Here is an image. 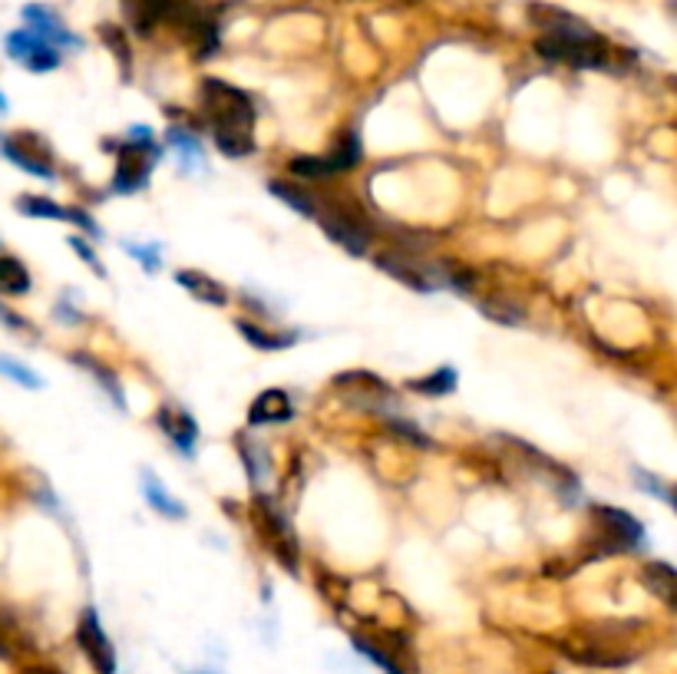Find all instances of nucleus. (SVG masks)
I'll return each instance as SVG.
<instances>
[{
  "label": "nucleus",
  "mask_w": 677,
  "mask_h": 674,
  "mask_svg": "<svg viewBox=\"0 0 677 674\" xmlns=\"http://www.w3.org/2000/svg\"><path fill=\"white\" fill-rule=\"evenodd\" d=\"M202 112L211 127L215 146L225 156L242 159V156L255 153V133H252L255 103L249 93H242L239 86L225 83V80L205 76L202 80Z\"/></svg>",
  "instance_id": "obj_1"
},
{
  "label": "nucleus",
  "mask_w": 677,
  "mask_h": 674,
  "mask_svg": "<svg viewBox=\"0 0 677 674\" xmlns=\"http://www.w3.org/2000/svg\"><path fill=\"white\" fill-rule=\"evenodd\" d=\"M535 53L552 60V63H572V67H582V70H595V67H605V44L602 37L592 31L585 37H552V34H542L535 40Z\"/></svg>",
  "instance_id": "obj_2"
},
{
  "label": "nucleus",
  "mask_w": 677,
  "mask_h": 674,
  "mask_svg": "<svg viewBox=\"0 0 677 674\" xmlns=\"http://www.w3.org/2000/svg\"><path fill=\"white\" fill-rule=\"evenodd\" d=\"M162 149L149 140H130L120 146L117 153V176H112V192H120V195H133L140 192L146 182H149V172L153 166L159 163Z\"/></svg>",
  "instance_id": "obj_3"
},
{
  "label": "nucleus",
  "mask_w": 677,
  "mask_h": 674,
  "mask_svg": "<svg viewBox=\"0 0 677 674\" xmlns=\"http://www.w3.org/2000/svg\"><path fill=\"white\" fill-rule=\"evenodd\" d=\"M76 641L99 674H117V651H112V641L106 638V631L99 625L96 609H83L80 625H76Z\"/></svg>",
  "instance_id": "obj_4"
},
{
  "label": "nucleus",
  "mask_w": 677,
  "mask_h": 674,
  "mask_svg": "<svg viewBox=\"0 0 677 674\" xmlns=\"http://www.w3.org/2000/svg\"><path fill=\"white\" fill-rule=\"evenodd\" d=\"M8 53H11L17 63H24L31 73H50V70L60 67V53H57V47H50L47 40H40V37L31 34V31H14V34H8Z\"/></svg>",
  "instance_id": "obj_5"
},
{
  "label": "nucleus",
  "mask_w": 677,
  "mask_h": 674,
  "mask_svg": "<svg viewBox=\"0 0 677 674\" xmlns=\"http://www.w3.org/2000/svg\"><path fill=\"white\" fill-rule=\"evenodd\" d=\"M321 229H324V236H327L330 242H337L348 255H354V258H361V255L371 252V239H374V232L367 229L364 221H358V218H348V215H341V212H334V215H324V218H321Z\"/></svg>",
  "instance_id": "obj_6"
},
{
  "label": "nucleus",
  "mask_w": 677,
  "mask_h": 674,
  "mask_svg": "<svg viewBox=\"0 0 677 674\" xmlns=\"http://www.w3.org/2000/svg\"><path fill=\"white\" fill-rule=\"evenodd\" d=\"M595 516L602 522V529L608 532L612 539V552H621V549H638L644 542V526L625 513V509H615V506H595Z\"/></svg>",
  "instance_id": "obj_7"
},
{
  "label": "nucleus",
  "mask_w": 677,
  "mask_h": 674,
  "mask_svg": "<svg viewBox=\"0 0 677 674\" xmlns=\"http://www.w3.org/2000/svg\"><path fill=\"white\" fill-rule=\"evenodd\" d=\"M0 156H4L8 163H14L17 169L31 172V176H40L47 182L57 179V169H53L50 156L44 149H31L27 136H0Z\"/></svg>",
  "instance_id": "obj_8"
},
{
  "label": "nucleus",
  "mask_w": 677,
  "mask_h": 674,
  "mask_svg": "<svg viewBox=\"0 0 677 674\" xmlns=\"http://www.w3.org/2000/svg\"><path fill=\"white\" fill-rule=\"evenodd\" d=\"M377 268L387 272L390 278H397L400 285H407L410 291H420V294H430L436 291L426 278V272L420 265H413V255H403V252H384L377 258Z\"/></svg>",
  "instance_id": "obj_9"
},
{
  "label": "nucleus",
  "mask_w": 677,
  "mask_h": 674,
  "mask_svg": "<svg viewBox=\"0 0 677 674\" xmlns=\"http://www.w3.org/2000/svg\"><path fill=\"white\" fill-rule=\"evenodd\" d=\"M24 21L31 24V34H37L40 40H47L50 47H80V40L60 24V17L50 11V8H40V4H31L24 8Z\"/></svg>",
  "instance_id": "obj_10"
},
{
  "label": "nucleus",
  "mask_w": 677,
  "mask_h": 674,
  "mask_svg": "<svg viewBox=\"0 0 677 674\" xmlns=\"http://www.w3.org/2000/svg\"><path fill=\"white\" fill-rule=\"evenodd\" d=\"M169 11H172V0H123V14L140 37H149L156 24L169 17Z\"/></svg>",
  "instance_id": "obj_11"
},
{
  "label": "nucleus",
  "mask_w": 677,
  "mask_h": 674,
  "mask_svg": "<svg viewBox=\"0 0 677 674\" xmlns=\"http://www.w3.org/2000/svg\"><path fill=\"white\" fill-rule=\"evenodd\" d=\"M291 413H294V407H291V397H288L285 390L271 387V390L258 394V397H255V404L249 407V423H252V426H265V423H285V420H291Z\"/></svg>",
  "instance_id": "obj_12"
},
{
  "label": "nucleus",
  "mask_w": 677,
  "mask_h": 674,
  "mask_svg": "<svg viewBox=\"0 0 677 674\" xmlns=\"http://www.w3.org/2000/svg\"><path fill=\"white\" fill-rule=\"evenodd\" d=\"M176 281H179L192 298H198L202 304H215V308H225V304H229V291H225L215 278L202 275V272L182 268V272H176Z\"/></svg>",
  "instance_id": "obj_13"
},
{
  "label": "nucleus",
  "mask_w": 677,
  "mask_h": 674,
  "mask_svg": "<svg viewBox=\"0 0 677 674\" xmlns=\"http://www.w3.org/2000/svg\"><path fill=\"white\" fill-rule=\"evenodd\" d=\"M159 426L169 433V440L182 449L185 457H192V446L198 436V426L189 413H172V410H159Z\"/></svg>",
  "instance_id": "obj_14"
},
{
  "label": "nucleus",
  "mask_w": 677,
  "mask_h": 674,
  "mask_svg": "<svg viewBox=\"0 0 677 674\" xmlns=\"http://www.w3.org/2000/svg\"><path fill=\"white\" fill-rule=\"evenodd\" d=\"M143 493H146V503L156 509V513H162V516H169V519H185L189 516V509L176 500V496H169V490L159 483V477L156 473H149V470H143Z\"/></svg>",
  "instance_id": "obj_15"
},
{
  "label": "nucleus",
  "mask_w": 677,
  "mask_h": 674,
  "mask_svg": "<svg viewBox=\"0 0 677 674\" xmlns=\"http://www.w3.org/2000/svg\"><path fill=\"white\" fill-rule=\"evenodd\" d=\"M31 272L24 268L21 258L14 255H0V294H11V298H21L31 291Z\"/></svg>",
  "instance_id": "obj_16"
},
{
  "label": "nucleus",
  "mask_w": 677,
  "mask_h": 674,
  "mask_svg": "<svg viewBox=\"0 0 677 674\" xmlns=\"http://www.w3.org/2000/svg\"><path fill=\"white\" fill-rule=\"evenodd\" d=\"M457 381L460 377H457L454 368H436V371H430L420 381H407V387L416 390V394H426V397H446V394L457 390Z\"/></svg>",
  "instance_id": "obj_17"
},
{
  "label": "nucleus",
  "mask_w": 677,
  "mask_h": 674,
  "mask_svg": "<svg viewBox=\"0 0 677 674\" xmlns=\"http://www.w3.org/2000/svg\"><path fill=\"white\" fill-rule=\"evenodd\" d=\"M70 361L73 364H80L83 371H89L99 384H102V390L112 397V404H117L120 410H126V397H123V387H120V381H117V374L112 371H106L99 361H93V358H86V354H70Z\"/></svg>",
  "instance_id": "obj_18"
},
{
  "label": "nucleus",
  "mask_w": 677,
  "mask_h": 674,
  "mask_svg": "<svg viewBox=\"0 0 677 674\" xmlns=\"http://www.w3.org/2000/svg\"><path fill=\"white\" fill-rule=\"evenodd\" d=\"M644 586L664 602V605H674V586H677V576L667 562H651L644 569Z\"/></svg>",
  "instance_id": "obj_19"
},
{
  "label": "nucleus",
  "mask_w": 677,
  "mask_h": 674,
  "mask_svg": "<svg viewBox=\"0 0 677 674\" xmlns=\"http://www.w3.org/2000/svg\"><path fill=\"white\" fill-rule=\"evenodd\" d=\"M268 192L275 195V198H281L285 205H291L298 215H317V205H314V198L304 192V189H298L294 182H281V179H271L268 182Z\"/></svg>",
  "instance_id": "obj_20"
},
{
  "label": "nucleus",
  "mask_w": 677,
  "mask_h": 674,
  "mask_svg": "<svg viewBox=\"0 0 677 674\" xmlns=\"http://www.w3.org/2000/svg\"><path fill=\"white\" fill-rule=\"evenodd\" d=\"M239 330L245 334V341L255 345L258 351H285L298 341V334H268V330H262L249 321H239Z\"/></svg>",
  "instance_id": "obj_21"
},
{
  "label": "nucleus",
  "mask_w": 677,
  "mask_h": 674,
  "mask_svg": "<svg viewBox=\"0 0 677 674\" xmlns=\"http://www.w3.org/2000/svg\"><path fill=\"white\" fill-rule=\"evenodd\" d=\"M291 172L301 179H327V176L344 172V169L334 156H298V159H291Z\"/></svg>",
  "instance_id": "obj_22"
},
{
  "label": "nucleus",
  "mask_w": 677,
  "mask_h": 674,
  "mask_svg": "<svg viewBox=\"0 0 677 674\" xmlns=\"http://www.w3.org/2000/svg\"><path fill=\"white\" fill-rule=\"evenodd\" d=\"M14 205H17V212H21V215H31V218H53V221H67V208H60L53 198H44V195H21Z\"/></svg>",
  "instance_id": "obj_23"
},
{
  "label": "nucleus",
  "mask_w": 677,
  "mask_h": 674,
  "mask_svg": "<svg viewBox=\"0 0 677 674\" xmlns=\"http://www.w3.org/2000/svg\"><path fill=\"white\" fill-rule=\"evenodd\" d=\"M480 308H483V314H486L489 321H496V324H509V327H516V324L525 321V311H522L519 304L506 301V298H489V301H483Z\"/></svg>",
  "instance_id": "obj_24"
},
{
  "label": "nucleus",
  "mask_w": 677,
  "mask_h": 674,
  "mask_svg": "<svg viewBox=\"0 0 677 674\" xmlns=\"http://www.w3.org/2000/svg\"><path fill=\"white\" fill-rule=\"evenodd\" d=\"M239 454H242V460H245V467H249V480H252V483H262V480L268 477V457H265V449L258 446V440L249 443V440L242 436V440H239Z\"/></svg>",
  "instance_id": "obj_25"
},
{
  "label": "nucleus",
  "mask_w": 677,
  "mask_h": 674,
  "mask_svg": "<svg viewBox=\"0 0 677 674\" xmlns=\"http://www.w3.org/2000/svg\"><path fill=\"white\" fill-rule=\"evenodd\" d=\"M99 37L109 44L112 57L120 60V67H123V76H130V70H133V53H130V44H126L123 31H120L117 24H102V27H99Z\"/></svg>",
  "instance_id": "obj_26"
},
{
  "label": "nucleus",
  "mask_w": 677,
  "mask_h": 674,
  "mask_svg": "<svg viewBox=\"0 0 677 674\" xmlns=\"http://www.w3.org/2000/svg\"><path fill=\"white\" fill-rule=\"evenodd\" d=\"M0 377H8V381L21 384L27 390H40L44 387V381L27 364H21L17 358H8V354H0Z\"/></svg>",
  "instance_id": "obj_27"
},
{
  "label": "nucleus",
  "mask_w": 677,
  "mask_h": 674,
  "mask_svg": "<svg viewBox=\"0 0 677 674\" xmlns=\"http://www.w3.org/2000/svg\"><path fill=\"white\" fill-rule=\"evenodd\" d=\"M330 156H334L337 163H341V169H344V172H348V169H354V166L364 159V146H361V136H358V133H348V136H344V143L337 146Z\"/></svg>",
  "instance_id": "obj_28"
},
{
  "label": "nucleus",
  "mask_w": 677,
  "mask_h": 674,
  "mask_svg": "<svg viewBox=\"0 0 677 674\" xmlns=\"http://www.w3.org/2000/svg\"><path fill=\"white\" fill-rule=\"evenodd\" d=\"M169 143L176 149H182V159H202V143L195 136H189L182 127H169Z\"/></svg>",
  "instance_id": "obj_29"
},
{
  "label": "nucleus",
  "mask_w": 677,
  "mask_h": 674,
  "mask_svg": "<svg viewBox=\"0 0 677 674\" xmlns=\"http://www.w3.org/2000/svg\"><path fill=\"white\" fill-rule=\"evenodd\" d=\"M354 648H358L361 654H367V658H371L374 664H380V667H384L387 674H403V671L397 667V661H394L390 654H384V651H380L377 645H371L367 638H361V635H358V638H354Z\"/></svg>",
  "instance_id": "obj_30"
},
{
  "label": "nucleus",
  "mask_w": 677,
  "mask_h": 674,
  "mask_svg": "<svg viewBox=\"0 0 677 674\" xmlns=\"http://www.w3.org/2000/svg\"><path fill=\"white\" fill-rule=\"evenodd\" d=\"M126 252L143 265V272H149V275H156L159 272V245H133V242H126Z\"/></svg>",
  "instance_id": "obj_31"
},
{
  "label": "nucleus",
  "mask_w": 677,
  "mask_h": 674,
  "mask_svg": "<svg viewBox=\"0 0 677 674\" xmlns=\"http://www.w3.org/2000/svg\"><path fill=\"white\" fill-rule=\"evenodd\" d=\"M634 480H638V486H641V490H648V493L661 496L667 506H674V493H670V486H667L664 480H657V477H648L644 470H634Z\"/></svg>",
  "instance_id": "obj_32"
},
{
  "label": "nucleus",
  "mask_w": 677,
  "mask_h": 674,
  "mask_svg": "<svg viewBox=\"0 0 677 674\" xmlns=\"http://www.w3.org/2000/svg\"><path fill=\"white\" fill-rule=\"evenodd\" d=\"M67 242H70V249H73V252H80V258L86 262V268H93V272H96L99 278H106V268L99 265V258L93 255V249H89V245H86V242H83L80 236H70Z\"/></svg>",
  "instance_id": "obj_33"
},
{
  "label": "nucleus",
  "mask_w": 677,
  "mask_h": 674,
  "mask_svg": "<svg viewBox=\"0 0 677 674\" xmlns=\"http://www.w3.org/2000/svg\"><path fill=\"white\" fill-rule=\"evenodd\" d=\"M387 423H390V426H394V430H397V433H403V436H407V440H413V443H416V446H420V449H430V446H433V440H430V436H426V433H420V430H416V426H410V423H407V420H394V417H390V420H387Z\"/></svg>",
  "instance_id": "obj_34"
},
{
  "label": "nucleus",
  "mask_w": 677,
  "mask_h": 674,
  "mask_svg": "<svg viewBox=\"0 0 677 674\" xmlns=\"http://www.w3.org/2000/svg\"><path fill=\"white\" fill-rule=\"evenodd\" d=\"M67 221H76L80 229L89 236V239H102V232H99V225L86 215V212H80V208H67Z\"/></svg>",
  "instance_id": "obj_35"
},
{
  "label": "nucleus",
  "mask_w": 677,
  "mask_h": 674,
  "mask_svg": "<svg viewBox=\"0 0 677 674\" xmlns=\"http://www.w3.org/2000/svg\"><path fill=\"white\" fill-rule=\"evenodd\" d=\"M57 321H63V324H80L83 314H76V308H67V301H60V304H57Z\"/></svg>",
  "instance_id": "obj_36"
},
{
  "label": "nucleus",
  "mask_w": 677,
  "mask_h": 674,
  "mask_svg": "<svg viewBox=\"0 0 677 674\" xmlns=\"http://www.w3.org/2000/svg\"><path fill=\"white\" fill-rule=\"evenodd\" d=\"M0 321H4L8 327H14V330H24L27 327V321L21 314H11V308H4V304H0Z\"/></svg>",
  "instance_id": "obj_37"
},
{
  "label": "nucleus",
  "mask_w": 677,
  "mask_h": 674,
  "mask_svg": "<svg viewBox=\"0 0 677 674\" xmlns=\"http://www.w3.org/2000/svg\"><path fill=\"white\" fill-rule=\"evenodd\" d=\"M24 674H60V671H53V667H31V671H24Z\"/></svg>",
  "instance_id": "obj_38"
},
{
  "label": "nucleus",
  "mask_w": 677,
  "mask_h": 674,
  "mask_svg": "<svg viewBox=\"0 0 677 674\" xmlns=\"http://www.w3.org/2000/svg\"><path fill=\"white\" fill-rule=\"evenodd\" d=\"M0 658H11V651H8V645H4V641H0Z\"/></svg>",
  "instance_id": "obj_39"
},
{
  "label": "nucleus",
  "mask_w": 677,
  "mask_h": 674,
  "mask_svg": "<svg viewBox=\"0 0 677 674\" xmlns=\"http://www.w3.org/2000/svg\"><path fill=\"white\" fill-rule=\"evenodd\" d=\"M0 112H8V99H4V93H0Z\"/></svg>",
  "instance_id": "obj_40"
}]
</instances>
